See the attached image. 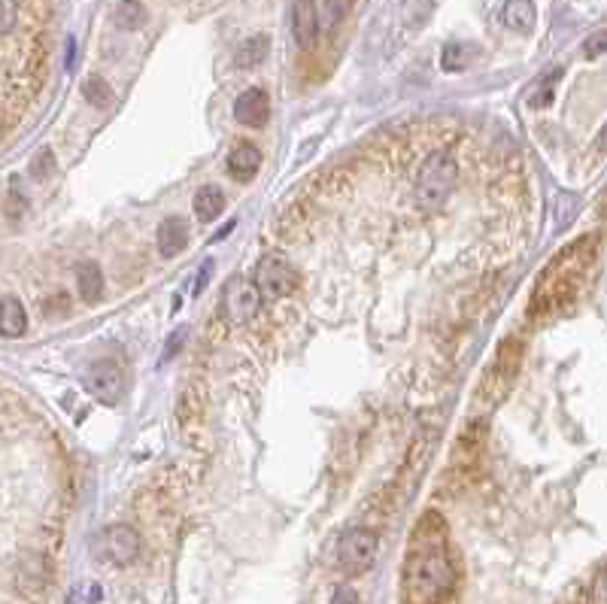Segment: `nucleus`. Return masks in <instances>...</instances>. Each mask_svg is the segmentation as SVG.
<instances>
[{"label": "nucleus", "instance_id": "f257e3e1", "mask_svg": "<svg viewBox=\"0 0 607 604\" xmlns=\"http://www.w3.org/2000/svg\"><path fill=\"white\" fill-rule=\"evenodd\" d=\"M404 604H446L455 592V568L444 544V523L428 513L404 562Z\"/></svg>", "mask_w": 607, "mask_h": 604}, {"label": "nucleus", "instance_id": "f03ea898", "mask_svg": "<svg viewBox=\"0 0 607 604\" xmlns=\"http://www.w3.org/2000/svg\"><path fill=\"white\" fill-rule=\"evenodd\" d=\"M459 168L446 152H431L426 161L419 164L417 173V206L422 210H437L440 204L450 197Z\"/></svg>", "mask_w": 607, "mask_h": 604}, {"label": "nucleus", "instance_id": "7ed1b4c3", "mask_svg": "<svg viewBox=\"0 0 607 604\" xmlns=\"http://www.w3.org/2000/svg\"><path fill=\"white\" fill-rule=\"evenodd\" d=\"M377 559V535L371 528H349L337 541V565L349 577L364 574Z\"/></svg>", "mask_w": 607, "mask_h": 604}, {"label": "nucleus", "instance_id": "20e7f679", "mask_svg": "<svg viewBox=\"0 0 607 604\" xmlns=\"http://www.w3.org/2000/svg\"><path fill=\"white\" fill-rule=\"evenodd\" d=\"M298 274L282 255H264L255 268V288L259 295H264L268 301H277V297H286L295 292Z\"/></svg>", "mask_w": 607, "mask_h": 604}, {"label": "nucleus", "instance_id": "39448f33", "mask_svg": "<svg viewBox=\"0 0 607 604\" xmlns=\"http://www.w3.org/2000/svg\"><path fill=\"white\" fill-rule=\"evenodd\" d=\"M86 389L101 404H115L122 398V389H124L119 365H115V361H95V365L86 371Z\"/></svg>", "mask_w": 607, "mask_h": 604}, {"label": "nucleus", "instance_id": "423d86ee", "mask_svg": "<svg viewBox=\"0 0 607 604\" xmlns=\"http://www.w3.org/2000/svg\"><path fill=\"white\" fill-rule=\"evenodd\" d=\"M101 553L113 565H131L140 553V535L131 526H110L101 535Z\"/></svg>", "mask_w": 607, "mask_h": 604}, {"label": "nucleus", "instance_id": "0eeeda50", "mask_svg": "<svg viewBox=\"0 0 607 604\" xmlns=\"http://www.w3.org/2000/svg\"><path fill=\"white\" fill-rule=\"evenodd\" d=\"M235 115H237L240 125H246V128H264L271 119L268 92H264V88H246V92L237 97Z\"/></svg>", "mask_w": 607, "mask_h": 604}, {"label": "nucleus", "instance_id": "6e6552de", "mask_svg": "<svg viewBox=\"0 0 607 604\" xmlns=\"http://www.w3.org/2000/svg\"><path fill=\"white\" fill-rule=\"evenodd\" d=\"M259 288L253 283H244V279H231L225 286V310L228 316L235 322H246L255 316V310H259Z\"/></svg>", "mask_w": 607, "mask_h": 604}, {"label": "nucleus", "instance_id": "1a4fd4ad", "mask_svg": "<svg viewBox=\"0 0 607 604\" xmlns=\"http://www.w3.org/2000/svg\"><path fill=\"white\" fill-rule=\"evenodd\" d=\"M292 34L301 49H310L316 34H319V13L313 0H298L292 6Z\"/></svg>", "mask_w": 607, "mask_h": 604}, {"label": "nucleus", "instance_id": "9d476101", "mask_svg": "<svg viewBox=\"0 0 607 604\" xmlns=\"http://www.w3.org/2000/svg\"><path fill=\"white\" fill-rule=\"evenodd\" d=\"M155 237H158V252H161L164 259H173V255H179L182 250H186L189 225L179 216H168L161 225H158Z\"/></svg>", "mask_w": 607, "mask_h": 604}, {"label": "nucleus", "instance_id": "9b49d317", "mask_svg": "<svg viewBox=\"0 0 607 604\" xmlns=\"http://www.w3.org/2000/svg\"><path fill=\"white\" fill-rule=\"evenodd\" d=\"M262 168V152L253 143H240L235 152L228 155V173L237 179V183H246L253 179Z\"/></svg>", "mask_w": 607, "mask_h": 604}, {"label": "nucleus", "instance_id": "f8f14e48", "mask_svg": "<svg viewBox=\"0 0 607 604\" xmlns=\"http://www.w3.org/2000/svg\"><path fill=\"white\" fill-rule=\"evenodd\" d=\"M77 292L86 304H97L104 295V274L95 261H82L77 268Z\"/></svg>", "mask_w": 607, "mask_h": 604}, {"label": "nucleus", "instance_id": "ddd939ff", "mask_svg": "<svg viewBox=\"0 0 607 604\" xmlns=\"http://www.w3.org/2000/svg\"><path fill=\"white\" fill-rule=\"evenodd\" d=\"M28 328V313H24L19 297H4L0 301V334L4 337H22Z\"/></svg>", "mask_w": 607, "mask_h": 604}, {"label": "nucleus", "instance_id": "4468645a", "mask_svg": "<svg viewBox=\"0 0 607 604\" xmlns=\"http://www.w3.org/2000/svg\"><path fill=\"white\" fill-rule=\"evenodd\" d=\"M535 4L531 0H507L504 4V24L510 31H520V34H529L535 28Z\"/></svg>", "mask_w": 607, "mask_h": 604}, {"label": "nucleus", "instance_id": "2eb2a0df", "mask_svg": "<svg viewBox=\"0 0 607 604\" xmlns=\"http://www.w3.org/2000/svg\"><path fill=\"white\" fill-rule=\"evenodd\" d=\"M222 210H225V195H222L219 186H204L201 192L195 195V216L201 222L219 219Z\"/></svg>", "mask_w": 607, "mask_h": 604}, {"label": "nucleus", "instance_id": "dca6fc26", "mask_svg": "<svg viewBox=\"0 0 607 604\" xmlns=\"http://www.w3.org/2000/svg\"><path fill=\"white\" fill-rule=\"evenodd\" d=\"M268 52H271V40L264 37V34H259V37H249L244 46L237 49V55H235V64L237 68H259V64L268 58Z\"/></svg>", "mask_w": 607, "mask_h": 604}, {"label": "nucleus", "instance_id": "f3484780", "mask_svg": "<svg viewBox=\"0 0 607 604\" xmlns=\"http://www.w3.org/2000/svg\"><path fill=\"white\" fill-rule=\"evenodd\" d=\"M113 19L122 31H137V28H143V22H146V6L140 4V0H119Z\"/></svg>", "mask_w": 607, "mask_h": 604}, {"label": "nucleus", "instance_id": "a211bd4d", "mask_svg": "<svg viewBox=\"0 0 607 604\" xmlns=\"http://www.w3.org/2000/svg\"><path fill=\"white\" fill-rule=\"evenodd\" d=\"M22 28L19 0H0V40H13Z\"/></svg>", "mask_w": 607, "mask_h": 604}, {"label": "nucleus", "instance_id": "6ab92c4d", "mask_svg": "<svg viewBox=\"0 0 607 604\" xmlns=\"http://www.w3.org/2000/svg\"><path fill=\"white\" fill-rule=\"evenodd\" d=\"M431 13H435V0H404V6H401V15L410 28L426 24Z\"/></svg>", "mask_w": 607, "mask_h": 604}, {"label": "nucleus", "instance_id": "aec40b11", "mask_svg": "<svg viewBox=\"0 0 607 604\" xmlns=\"http://www.w3.org/2000/svg\"><path fill=\"white\" fill-rule=\"evenodd\" d=\"M440 64L450 73L468 68V49H464V43H446L444 55H440Z\"/></svg>", "mask_w": 607, "mask_h": 604}, {"label": "nucleus", "instance_id": "412c9836", "mask_svg": "<svg viewBox=\"0 0 607 604\" xmlns=\"http://www.w3.org/2000/svg\"><path fill=\"white\" fill-rule=\"evenodd\" d=\"M82 95H86V101L88 104H95V106H106L110 104V86L101 79V77H91V79H86V86H82Z\"/></svg>", "mask_w": 607, "mask_h": 604}, {"label": "nucleus", "instance_id": "4be33fe9", "mask_svg": "<svg viewBox=\"0 0 607 604\" xmlns=\"http://www.w3.org/2000/svg\"><path fill=\"white\" fill-rule=\"evenodd\" d=\"M52 161H55V159H52V152H49V149H46V152H40V155H37V161L31 164V177H34V179H46L49 173H52V168H55Z\"/></svg>", "mask_w": 607, "mask_h": 604}, {"label": "nucleus", "instance_id": "5701e85b", "mask_svg": "<svg viewBox=\"0 0 607 604\" xmlns=\"http://www.w3.org/2000/svg\"><path fill=\"white\" fill-rule=\"evenodd\" d=\"M604 46H607V37H604V31H598V34L586 43V58H598L604 52Z\"/></svg>", "mask_w": 607, "mask_h": 604}, {"label": "nucleus", "instance_id": "b1692460", "mask_svg": "<svg viewBox=\"0 0 607 604\" xmlns=\"http://www.w3.org/2000/svg\"><path fill=\"white\" fill-rule=\"evenodd\" d=\"M331 604H355V592L349 590V586H337V590H335V599H331Z\"/></svg>", "mask_w": 607, "mask_h": 604}, {"label": "nucleus", "instance_id": "393cba45", "mask_svg": "<svg viewBox=\"0 0 607 604\" xmlns=\"http://www.w3.org/2000/svg\"><path fill=\"white\" fill-rule=\"evenodd\" d=\"M210 270H213V264H210V261H204L201 274H198V279H195V295H198V292H204L207 279H210Z\"/></svg>", "mask_w": 607, "mask_h": 604}, {"label": "nucleus", "instance_id": "a878e982", "mask_svg": "<svg viewBox=\"0 0 607 604\" xmlns=\"http://www.w3.org/2000/svg\"><path fill=\"white\" fill-rule=\"evenodd\" d=\"M337 15H340V6L335 4V0H328L326 4V28H331V24L337 22Z\"/></svg>", "mask_w": 607, "mask_h": 604}, {"label": "nucleus", "instance_id": "bb28decb", "mask_svg": "<svg viewBox=\"0 0 607 604\" xmlns=\"http://www.w3.org/2000/svg\"><path fill=\"white\" fill-rule=\"evenodd\" d=\"M182 341H186V328H179V331H177V341H170V343H168V355L177 352L179 346H182Z\"/></svg>", "mask_w": 607, "mask_h": 604}]
</instances>
